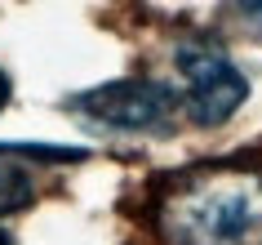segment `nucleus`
<instances>
[{
    "label": "nucleus",
    "mask_w": 262,
    "mask_h": 245,
    "mask_svg": "<svg viewBox=\"0 0 262 245\" xmlns=\"http://www.w3.org/2000/svg\"><path fill=\"white\" fill-rule=\"evenodd\" d=\"M173 245H262V174L227 169L182 183L165 205Z\"/></svg>",
    "instance_id": "f257e3e1"
},
{
    "label": "nucleus",
    "mask_w": 262,
    "mask_h": 245,
    "mask_svg": "<svg viewBox=\"0 0 262 245\" xmlns=\"http://www.w3.org/2000/svg\"><path fill=\"white\" fill-rule=\"evenodd\" d=\"M173 107H178V94L147 76L107 81L67 98V111L76 121L89 129H107V134H156L169 125Z\"/></svg>",
    "instance_id": "f03ea898"
},
{
    "label": "nucleus",
    "mask_w": 262,
    "mask_h": 245,
    "mask_svg": "<svg viewBox=\"0 0 262 245\" xmlns=\"http://www.w3.org/2000/svg\"><path fill=\"white\" fill-rule=\"evenodd\" d=\"M173 63H178V71H182V85H187V116H191L195 125L218 129V125H227L235 111L245 107L249 81L218 45L182 41L178 49H173Z\"/></svg>",
    "instance_id": "7ed1b4c3"
},
{
    "label": "nucleus",
    "mask_w": 262,
    "mask_h": 245,
    "mask_svg": "<svg viewBox=\"0 0 262 245\" xmlns=\"http://www.w3.org/2000/svg\"><path fill=\"white\" fill-rule=\"evenodd\" d=\"M31 196H36V187H31L27 169L23 165H0V214L31 205Z\"/></svg>",
    "instance_id": "20e7f679"
},
{
    "label": "nucleus",
    "mask_w": 262,
    "mask_h": 245,
    "mask_svg": "<svg viewBox=\"0 0 262 245\" xmlns=\"http://www.w3.org/2000/svg\"><path fill=\"white\" fill-rule=\"evenodd\" d=\"M0 156H31V161H84L80 147H49V143H14L5 138Z\"/></svg>",
    "instance_id": "39448f33"
},
{
    "label": "nucleus",
    "mask_w": 262,
    "mask_h": 245,
    "mask_svg": "<svg viewBox=\"0 0 262 245\" xmlns=\"http://www.w3.org/2000/svg\"><path fill=\"white\" fill-rule=\"evenodd\" d=\"M235 14L245 18V23H253V27H262V5H240Z\"/></svg>",
    "instance_id": "423d86ee"
},
{
    "label": "nucleus",
    "mask_w": 262,
    "mask_h": 245,
    "mask_svg": "<svg viewBox=\"0 0 262 245\" xmlns=\"http://www.w3.org/2000/svg\"><path fill=\"white\" fill-rule=\"evenodd\" d=\"M9 94H14V81H9V71H0V111L9 103Z\"/></svg>",
    "instance_id": "0eeeda50"
},
{
    "label": "nucleus",
    "mask_w": 262,
    "mask_h": 245,
    "mask_svg": "<svg viewBox=\"0 0 262 245\" xmlns=\"http://www.w3.org/2000/svg\"><path fill=\"white\" fill-rule=\"evenodd\" d=\"M0 245H14V236H9V232H5V228H0Z\"/></svg>",
    "instance_id": "6e6552de"
}]
</instances>
